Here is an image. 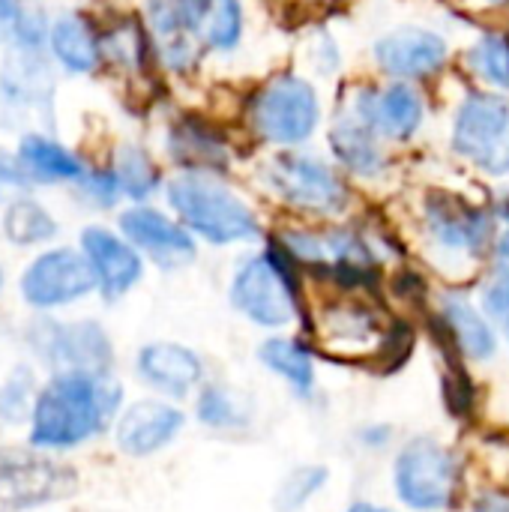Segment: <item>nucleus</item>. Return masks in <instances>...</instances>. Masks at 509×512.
<instances>
[{"mask_svg":"<svg viewBox=\"0 0 509 512\" xmlns=\"http://www.w3.org/2000/svg\"><path fill=\"white\" fill-rule=\"evenodd\" d=\"M441 327L450 336L453 348L477 363H489L498 354V333L465 294H447L441 300Z\"/></svg>","mask_w":509,"mask_h":512,"instance_id":"21","label":"nucleus"},{"mask_svg":"<svg viewBox=\"0 0 509 512\" xmlns=\"http://www.w3.org/2000/svg\"><path fill=\"white\" fill-rule=\"evenodd\" d=\"M93 285H96V276H93L90 261L72 249L45 252L42 258H36L27 267V273L21 279L24 300L39 309L66 306V303L90 294Z\"/></svg>","mask_w":509,"mask_h":512,"instance_id":"12","label":"nucleus"},{"mask_svg":"<svg viewBox=\"0 0 509 512\" xmlns=\"http://www.w3.org/2000/svg\"><path fill=\"white\" fill-rule=\"evenodd\" d=\"M276 246L312 273L336 282V288H366L378 270V258L363 234L351 228H288Z\"/></svg>","mask_w":509,"mask_h":512,"instance_id":"5","label":"nucleus"},{"mask_svg":"<svg viewBox=\"0 0 509 512\" xmlns=\"http://www.w3.org/2000/svg\"><path fill=\"white\" fill-rule=\"evenodd\" d=\"M195 417L201 426L216 429V432H237L243 426H249V402L243 399V393H237L234 387L225 384H207L198 393L195 402Z\"/></svg>","mask_w":509,"mask_h":512,"instance_id":"25","label":"nucleus"},{"mask_svg":"<svg viewBox=\"0 0 509 512\" xmlns=\"http://www.w3.org/2000/svg\"><path fill=\"white\" fill-rule=\"evenodd\" d=\"M471 512H509V492L504 489H489L474 498Z\"/></svg>","mask_w":509,"mask_h":512,"instance_id":"35","label":"nucleus"},{"mask_svg":"<svg viewBox=\"0 0 509 512\" xmlns=\"http://www.w3.org/2000/svg\"><path fill=\"white\" fill-rule=\"evenodd\" d=\"M249 123L261 141L279 147H297L315 135L321 123V99L306 78L285 72L270 78L252 96Z\"/></svg>","mask_w":509,"mask_h":512,"instance_id":"8","label":"nucleus"},{"mask_svg":"<svg viewBox=\"0 0 509 512\" xmlns=\"http://www.w3.org/2000/svg\"><path fill=\"white\" fill-rule=\"evenodd\" d=\"M81 246H84V255L93 267L96 285L102 288L105 300L123 297L144 273V264H141L135 246H129L126 240L114 237L105 228H87L81 234Z\"/></svg>","mask_w":509,"mask_h":512,"instance_id":"18","label":"nucleus"},{"mask_svg":"<svg viewBox=\"0 0 509 512\" xmlns=\"http://www.w3.org/2000/svg\"><path fill=\"white\" fill-rule=\"evenodd\" d=\"M171 153L180 165H186L189 171H225L231 162V150L228 141L222 138V132L210 123H204L201 117H183L174 123L171 129Z\"/></svg>","mask_w":509,"mask_h":512,"instance_id":"22","label":"nucleus"},{"mask_svg":"<svg viewBox=\"0 0 509 512\" xmlns=\"http://www.w3.org/2000/svg\"><path fill=\"white\" fill-rule=\"evenodd\" d=\"M345 512H396V510H387V507L372 504V501H357V504H351Z\"/></svg>","mask_w":509,"mask_h":512,"instance_id":"39","label":"nucleus"},{"mask_svg":"<svg viewBox=\"0 0 509 512\" xmlns=\"http://www.w3.org/2000/svg\"><path fill=\"white\" fill-rule=\"evenodd\" d=\"M138 375L162 396L186 399L204 381L201 357L177 342H150L138 351Z\"/></svg>","mask_w":509,"mask_h":512,"instance_id":"17","label":"nucleus"},{"mask_svg":"<svg viewBox=\"0 0 509 512\" xmlns=\"http://www.w3.org/2000/svg\"><path fill=\"white\" fill-rule=\"evenodd\" d=\"M120 387L111 375L66 369L54 375L33 405V447H78L99 435L120 408Z\"/></svg>","mask_w":509,"mask_h":512,"instance_id":"1","label":"nucleus"},{"mask_svg":"<svg viewBox=\"0 0 509 512\" xmlns=\"http://www.w3.org/2000/svg\"><path fill=\"white\" fill-rule=\"evenodd\" d=\"M483 309H486L489 321L504 333L509 345V279H495L483 291Z\"/></svg>","mask_w":509,"mask_h":512,"instance_id":"34","label":"nucleus"},{"mask_svg":"<svg viewBox=\"0 0 509 512\" xmlns=\"http://www.w3.org/2000/svg\"><path fill=\"white\" fill-rule=\"evenodd\" d=\"M30 393H33V378L27 375V369H18L9 378V384H3V390H0V417H6L9 423L24 420Z\"/></svg>","mask_w":509,"mask_h":512,"instance_id":"33","label":"nucleus"},{"mask_svg":"<svg viewBox=\"0 0 509 512\" xmlns=\"http://www.w3.org/2000/svg\"><path fill=\"white\" fill-rule=\"evenodd\" d=\"M183 426L186 417L180 408L159 399H141L117 420V447L126 456H153L165 450L183 432Z\"/></svg>","mask_w":509,"mask_h":512,"instance_id":"16","label":"nucleus"},{"mask_svg":"<svg viewBox=\"0 0 509 512\" xmlns=\"http://www.w3.org/2000/svg\"><path fill=\"white\" fill-rule=\"evenodd\" d=\"M0 39L36 45L42 39V24L30 18L15 0H0Z\"/></svg>","mask_w":509,"mask_h":512,"instance_id":"32","label":"nucleus"},{"mask_svg":"<svg viewBox=\"0 0 509 512\" xmlns=\"http://www.w3.org/2000/svg\"><path fill=\"white\" fill-rule=\"evenodd\" d=\"M246 12L240 0H201L195 15V39L213 51H234L243 39Z\"/></svg>","mask_w":509,"mask_h":512,"instance_id":"24","label":"nucleus"},{"mask_svg":"<svg viewBox=\"0 0 509 512\" xmlns=\"http://www.w3.org/2000/svg\"><path fill=\"white\" fill-rule=\"evenodd\" d=\"M258 360L279 378L285 381L300 399H312L315 393V357L300 339L288 336H273L258 348Z\"/></svg>","mask_w":509,"mask_h":512,"instance_id":"23","label":"nucleus"},{"mask_svg":"<svg viewBox=\"0 0 509 512\" xmlns=\"http://www.w3.org/2000/svg\"><path fill=\"white\" fill-rule=\"evenodd\" d=\"M492 264H495L498 279H509V228L501 231L492 243Z\"/></svg>","mask_w":509,"mask_h":512,"instance_id":"36","label":"nucleus"},{"mask_svg":"<svg viewBox=\"0 0 509 512\" xmlns=\"http://www.w3.org/2000/svg\"><path fill=\"white\" fill-rule=\"evenodd\" d=\"M453 150L477 171L509 180V99L501 93H471L462 99L450 132Z\"/></svg>","mask_w":509,"mask_h":512,"instance_id":"9","label":"nucleus"},{"mask_svg":"<svg viewBox=\"0 0 509 512\" xmlns=\"http://www.w3.org/2000/svg\"><path fill=\"white\" fill-rule=\"evenodd\" d=\"M3 225H6L9 240H12V243H21V246H27V243H42V240L54 237V231H57L54 219H51L39 204H33V201H18V204H12Z\"/></svg>","mask_w":509,"mask_h":512,"instance_id":"31","label":"nucleus"},{"mask_svg":"<svg viewBox=\"0 0 509 512\" xmlns=\"http://www.w3.org/2000/svg\"><path fill=\"white\" fill-rule=\"evenodd\" d=\"M297 264L273 243L267 252H258L240 261L231 279V303L255 327L282 330L300 318V285Z\"/></svg>","mask_w":509,"mask_h":512,"instance_id":"4","label":"nucleus"},{"mask_svg":"<svg viewBox=\"0 0 509 512\" xmlns=\"http://www.w3.org/2000/svg\"><path fill=\"white\" fill-rule=\"evenodd\" d=\"M18 159L39 180H81L84 177V168L72 153H66L60 144L36 138V135L21 141Z\"/></svg>","mask_w":509,"mask_h":512,"instance_id":"26","label":"nucleus"},{"mask_svg":"<svg viewBox=\"0 0 509 512\" xmlns=\"http://www.w3.org/2000/svg\"><path fill=\"white\" fill-rule=\"evenodd\" d=\"M120 228L132 240V246L144 249L165 270L183 267V264L195 261V255H198L192 231L177 225V222H171L159 210H150V207L126 210L120 216Z\"/></svg>","mask_w":509,"mask_h":512,"instance_id":"15","label":"nucleus"},{"mask_svg":"<svg viewBox=\"0 0 509 512\" xmlns=\"http://www.w3.org/2000/svg\"><path fill=\"white\" fill-rule=\"evenodd\" d=\"M345 105H351L381 141H411L417 129L423 126V99L420 93L405 84H387V87H360L357 96H351Z\"/></svg>","mask_w":509,"mask_h":512,"instance_id":"13","label":"nucleus"},{"mask_svg":"<svg viewBox=\"0 0 509 512\" xmlns=\"http://www.w3.org/2000/svg\"><path fill=\"white\" fill-rule=\"evenodd\" d=\"M327 480L330 471L324 465H297L291 474H285V480L276 489V510L300 512L303 507H309V501L321 495Z\"/></svg>","mask_w":509,"mask_h":512,"instance_id":"28","label":"nucleus"},{"mask_svg":"<svg viewBox=\"0 0 509 512\" xmlns=\"http://www.w3.org/2000/svg\"><path fill=\"white\" fill-rule=\"evenodd\" d=\"M390 435H393L390 426H369V429L360 432V441H363L366 447H372V450H381V447L390 441Z\"/></svg>","mask_w":509,"mask_h":512,"instance_id":"37","label":"nucleus"},{"mask_svg":"<svg viewBox=\"0 0 509 512\" xmlns=\"http://www.w3.org/2000/svg\"><path fill=\"white\" fill-rule=\"evenodd\" d=\"M117 183L129 198H147L159 186V171L141 147H123L117 153Z\"/></svg>","mask_w":509,"mask_h":512,"instance_id":"30","label":"nucleus"},{"mask_svg":"<svg viewBox=\"0 0 509 512\" xmlns=\"http://www.w3.org/2000/svg\"><path fill=\"white\" fill-rule=\"evenodd\" d=\"M78 489V477L69 465L45 459L27 450L0 447V512H27Z\"/></svg>","mask_w":509,"mask_h":512,"instance_id":"11","label":"nucleus"},{"mask_svg":"<svg viewBox=\"0 0 509 512\" xmlns=\"http://www.w3.org/2000/svg\"><path fill=\"white\" fill-rule=\"evenodd\" d=\"M393 489L408 510H450L462 489V462L447 444L429 435H417L396 453Z\"/></svg>","mask_w":509,"mask_h":512,"instance_id":"6","label":"nucleus"},{"mask_svg":"<svg viewBox=\"0 0 509 512\" xmlns=\"http://www.w3.org/2000/svg\"><path fill=\"white\" fill-rule=\"evenodd\" d=\"M51 45H54L57 57L75 72H90L99 63V45H96L90 27L75 15H66L54 24Z\"/></svg>","mask_w":509,"mask_h":512,"instance_id":"27","label":"nucleus"},{"mask_svg":"<svg viewBox=\"0 0 509 512\" xmlns=\"http://www.w3.org/2000/svg\"><path fill=\"white\" fill-rule=\"evenodd\" d=\"M423 234L435 258L441 264H456V267L477 264L498 237L492 213L447 189H435L426 195Z\"/></svg>","mask_w":509,"mask_h":512,"instance_id":"7","label":"nucleus"},{"mask_svg":"<svg viewBox=\"0 0 509 512\" xmlns=\"http://www.w3.org/2000/svg\"><path fill=\"white\" fill-rule=\"evenodd\" d=\"M330 144L336 159L357 177H381L387 168V153L381 147V138L375 135V129L351 108L345 105L330 129Z\"/></svg>","mask_w":509,"mask_h":512,"instance_id":"20","label":"nucleus"},{"mask_svg":"<svg viewBox=\"0 0 509 512\" xmlns=\"http://www.w3.org/2000/svg\"><path fill=\"white\" fill-rule=\"evenodd\" d=\"M0 183H24V177H21V171L0 153Z\"/></svg>","mask_w":509,"mask_h":512,"instance_id":"38","label":"nucleus"},{"mask_svg":"<svg viewBox=\"0 0 509 512\" xmlns=\"http://www.w3.org/2000/svg\"><path fill=\"white\" fill-rule=\"evenodd\" d=\"M168 204L192 234L216 246L249 243L261 234L255 210L210 171L174 177L168 183Z\"/></svg>","mask_w":509,"mask_h":512,"instance_id":"2","label":"nucleus"},{"mask_svg":"<svg viewBox=\"0 0 509 512\" xmlns=\"http://www.w3.org/2000/svg\"><path fill=\"white\" fill-rule=\"evenodd\" d=\"M468 60L486 84L509 90V33H486L471 48Z\"/></svg>","mask_w":509,"mask_h":512,"instance_id":"29","label":"nucleus"},{"mask_svg":"<svg viewBox=\"0 0 509 512\" xmlns=\"http://www.w3.org/2000/svg\"><path fill=\"white\" fill-rule=\"evenodd\" d=\"M261 183L282 204L312 213L333 216L348 204V189L342 177L321 159L306 153H276L261 162Z\"/></svg>","mask_w":509,"mask_h":512,"instance_id":"10","label":"nucleus"},{"mask_svg":"<svg viewBox=\"0 0 509 512\" xmlns=\"http://www.w3.org/2000/svg\"><path fill=\"white\" fill-rule=\"evenodd\" d=\"M447 39L426 27H396L375 42V63L396 81H417L444 69Z\"/></svg>","mask_w":509,"mask_h":512,"instance_id":"14","label":"nucleus"},{"mask_svg":"<svg viewBox=\"0 0 509 512\" xmlns=\"http://www.w3.org/2000/svg\"><path fill=\"white\" fill-rule=\"evenodd\" d=\"M312 336L324 354L342 363H375L387 360L396 348H405L384 312L348 288L318 306L312 318Z\"/></svg>","mask_w":509,"mask_h":512,"instance_id":"3","label":"nucleus"},{"mask_svg":"<svg viewBox=\"0 0 509 512\" xmlns=\"http://www.w3.org/2000/svg\"><path fill=\"white\" fill-rule=\"evenodd\" d=\"M459 3L474 6V9H498V6H504L509 0H459Z\"/></svg>","mask_w":509,"mask_h":512,"instance_id":"40","label":"nucleus"},{"mask_svg":"<svg viewBox=\"0 0 509 512\" xmlns=\"http://www.w3.org/2000/svg\"><path fill=\"white\" fill-rule=\"evenodd\" d=\"M42 351L48 354V360L78 369V372H96V375H111V342L102 333V327H96L93 321L84 324H69V327H48L45 339H42Z\"/></svg>","mask_w":509,"mask_h":512,"instance_id":"19","label":"nucleus"}]
</instances>
